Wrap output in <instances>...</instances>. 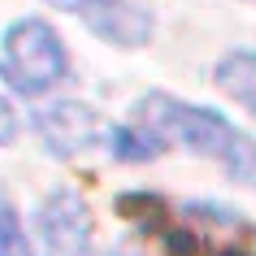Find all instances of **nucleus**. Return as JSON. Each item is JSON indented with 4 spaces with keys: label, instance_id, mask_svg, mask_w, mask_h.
<instances>
[{
    "label": "nucleus",
    "instance_id": "obj_5",
    "mask_svg": "<svg viewBox=\"0 0 256 256\" xmlns=\"http://www.w3.org/2000/svg\"><path fill=\"white\" fill-rule=\"evenodd\" d=\"M35 130H40L44 148L52 152L56 161H70L74 152L92 148L96 139L104 135L96 108L92 104H78V100H56V104L40 108V113H35Z\"/></svg>",
    "mask_w": 256,
    "mask_h": 256
},
{
    "label": "nucleus",
    "instance_id": "obj_2",
    "mask_svg": "<svg viewBox=\"0 0 256 256\" xmlns=\"http://www.w3.org/2000/svg\"><path fill=\"white\" fill-rule=\"evenodd\" d=\"M70 74L66 44L44 18H22L0 40V78L18 96H44Z\"/></svg>",
    "mask_w": 256,
    "mask_h": 256
},
{
    "label": "nucleus",
    "instance_id": "obj_4",
    "mask_svg": "<svg viewBox=\"0 0 256 256\" xmlns=\"http://www.w3.org/2000/svg\"><path fill=\"white\" fill-rule=\"evenodd\" d=\"M35 230L52 256H87V248H92V213L74 191H52L40 204Z\"/></svg>",
    "mask_w": 256,
    "mask_h": 256
},
{
    "label": "nucleus",
    "instance_id": "obj_9",
    "mask_svg": "<svg viewBox=\"0 0 256 256\" xmlns=\"http://www.w3.org/2000/svg\"><path fill=\"white\" fill-rule=\"evenodd\" d=\"M113 256H139V252H135V248H122V252H113Z\"/></svg>",
    "mask_w": 256,
    "mask_h": 256
},
{
    "label": "nucleus",
    "instance_id": "obj_1",
    "mask_svg": "<svg viewBox=\"0 0 256 256\" xmlns=\"http://www.w3.org/2000/svg\"><path fill=\"white\" fill-rule=\"evenodd\" d=\"M165 148L196 152L204 161L222 165V174L230 182H243L256 191V139L243 135L230 118L204 104H191V100H178L165 92H148L130 104L122 126L108 130V152L118 161L139 165L161 156Z\"/></svg>",
    "mask_w": 256,
    "mask_h": 256
},
{
    "label": "nucleus",
    "instance_id": "obj_6",
    "mask_svg": "<svg viewBox=\"0 0 256 256\" xmlns=\"http://www.w3.org/2000/svg\"><path fill=\"white\" fill-rule=\"evenodd\" d=\"M213 78L230 100H239L248 113H256V48H234V52H226L217 61Z\"/></svg>",
    "mask_w": 256,
    "mask_h": 256
},
{
    "label": "nucleus",
    "instance_id": "obj_7",
    "mask_svg": "<svg viewBox=\"0 0 256 256\" xmlns=\"http://www.w3.org/2000/svg\"><path fill=\"white\" fill-rule=\"evenodd\" d=\"M0 256H35L26 230H22V217L14 208V196L0 187Z\"/></svg>",
    "mask_w": 256,
    "mask_h": 256
},
{
    "label": "nucleus",
    "instance_id": "obj_8",
    "mask_svg": "<svg viewBox=\"0 0 256 256\" xmlns=\"http://www.w3.org/2000/svg\"><path fill=\"white\" fill-rule=\"evenodd\" d=\"M14 139H18V108L0 96V148H9Z\"/></svg>",
    "mask_w": 256,
    "mask_h": 256
},
{
    "label": "nucleus",
    "instance_id": "obj_3",
    "mask_svg": "<svg viewBox=\"0 0 256 256\" xmlns=\"http://www.w3.org/2000/svg\"><path fill=\"white\" fill-rule=\"evenodd\" d=\"M44 4L74 14L96 40L113 48H144L152 40V14L135 0H44Z\"/></svg>",
    "mask_w": 256,
    "mask_h": 256
}]
</instances>
